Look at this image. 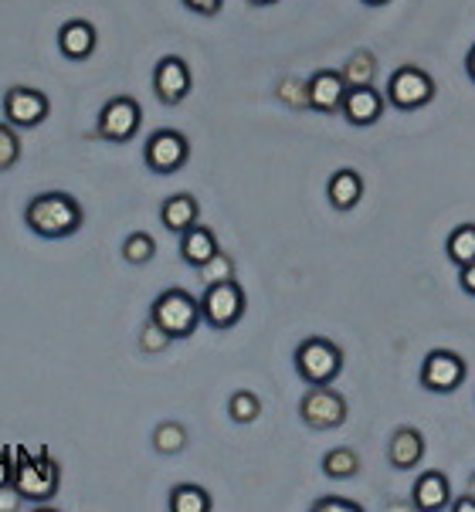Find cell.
Wrapping results in <instances>:
<instances>
[{
  "label": "cell",
  "instance_id": "1",
  "mask_svg": "<svg viewBox=\"0 0 475 512\" xmlns=\"http://www.w3.org/2000/svg\"><path fill=\"white\" fill-rule=\"evenodd\" d=\"M24 221L28 228L38 234V238H72L75 231L82 228L85 214L82 204L75 201L65 190H48V194L31 197L28 207H24Z\"/></svg>",
  "mask_w": 475,
  "mask_h": 512
},
{
  "label": "cell",
  "instance_id": "2",
  "mask_svg": "<svg viewBox=\"0 0 475 512\" xmlns=\"http://www.w3.org/2000/svg\"><path fill=\"white\" fill-rule=\"evenodd\" d=\"M58 485H62V468H58L55 458H48L45 451H41V455L17 451L14 479H11V489H14L17 499L48 502V499L58 496Z\"/></svg>",
  "mask_w": 475,
  "mask_h": 512
},
{
  "label": "cell",
  "instance_id": "3",
  "mask_svg": "<svg viewBox=\"0 0 475 512\" xmlns=\"http://www.w3.org/2000/svg\"><path fill=\"white\" fill-rule=\"evenodd\" d=\"M150 319L170 336V340H187V336H194L197 326L204 323L201 299H194L187 289H167L153 299Z\"/></svg>",
  "mask_w": 475,
  "mask_h": 512
},
{
  "label": "cell",
  "instance_id": "4",
  "mask_svg": "<svg viewBox=\"0 0 475 512\" xmlns=\"http://www.w3.org/2000/svg\"><path fill=\"white\" fill-rule=\"evenodd\" d=\"M343 370V350L326 336H309L296 346V373L306 384H333Z\"/></svg>",
  "mask_w": 475,
  "mask_h": 512
},
{
  "label": "cell",
  "instance_id": "5",
  "mask_svg": "<svg viewBox=\"0 0 475 512\" xmlns=\"http://www.w3.org/2000/svg\"><path fill=\"white\" fill-rule=\"evenodd\" d=\"M245 289L235 279L211 282L201 295V319L211 329H231L245 316Z\"/></svg>",
  "mask_w": 475,
  "mask_h": 512
},
{
  "label": "cell",
  "instance_id": "6",
  "mask_svg": "<svg viewBox=\"0 0 475 512\" xmlns=\"http://www.w3.org/2000/svg\"><path fill=\"white\" fill-rule=\"evenodd\" d=\"M299 418L313 431H333L347 421V397L330 384H309L299 401Z\"/></svg>",
  "mask_w": 475,
  "mask_h": 512
},
{
  "label": "cell",
  "instance_id": "7",
  "mask_svg": "<svg viewBox=\"0 0 475 512\" xmlns=\"http://www.w3.org/2000/svg\"><path fill=\"white\" fill-rule=\"evenodd\" d=\"M384 99L391 102L394 109L401 112H414V109H425L431 99H435V78H431L425 68H414V65H401L391 75L384 89Z\"/></svg>",
  "mask_w": 475,
  "mask_h": 512
},
{
  "label": "cell",
  "instance_id": "8",
  "mask_svg": "<svg viewBox=\"0 0 475 512\" xmlns=\"http://www.w3.org/2000/svg\"><path fill=\"white\" fill-rule=\"evenodd\" d=\"M143 126V109L129 95H116L99 109V123H95V136L106 143H129Z\"/></svg>",
  "mask_w": 475,
  "mask_h": 512
},
{
  "label": "cell",
  "instance_id": "9",
  "mask_svg": "<svg viewBox=\"0 0 475 512\" xmlns=\"http://www.w3.org/2000/svg\"><path fill=\"white\" fill-rule=\"evenodd\" d=\"M465 360L455 350H431L425 360H421V387L428 394H455L465 384Z\"/></svg>",
  "mask_w": 475,
  "mask_h": 512
},
{
  "label": "cell",
  "instance_id": "10",
  "mask_svg": "<svg viewBox=\"0 0 475 512\" xmlns=\"http://www.w3.org/2000/svg\"><path fill=\"white\" fill-rule=\"evenodd\" d=\"M143 160L153 173H163V177H167V173H177L190 160L187 136L180 133V129H157V133L146 140Z\"/></svg>",
  "mask_w": 475,
  "mask_h": 512
},
{
  "label": "cell",
  "instance_id": "11",
  "mask_svg": "<svg viewBox=\"0 0 475 512\" xmlns=\"http://www.w3.org/2000/svg\"><path fill=\"white\" fill-rule=\"evenodd\" d=\"M48 95L38 89H28V85H14V89L4 92V116L7 123L17 129H34L48 119Z\"/></svg>",
  "mask_w": 475,
  "mask_h": 512
},
{
  "label": "cell",
  "instance_id": "12",
  "mask_svg": "<svg viewBox=\"0 0 475 512\" xmlns=\"http://www.w3.org/2000/svg\"><path fill=\"white\" fill-rule=\"evenodd\" d=\"M153 92L163 106H180V102L190 95V68L180 55H167L160 58L157 68H153Z\"/></svg>",
  "mask_w": 475,
  "mask_h": 512
},
{
  "label": "cell",
  "instance_id": "13",
  "mask_svg": "<svg viewBox=\"0 0 475 512\" xmlns=\"http://www.w3.org/2000/svg\"><path fill=\"white\" fill-rule=\"evenodd\" d=\"M347 89L350 85L343 82L340 72H333V68H319V72L309 75V82H306V106L313 112H326V116H333V112H340Z\"/></svg>",
  "mask_w": 475,
  "mask_h": 512
},
{
  "label": "cell",
  "instance_id": "14",
  "mask_svg": "<svg viewBox=\"0 0 475 512\" xmlns=\"http://www.w3.org/2000/svg\"><path fill=\"white\" fill-rule=\"evenodd\" d=\"M384 92H377L374 85H350L347 95H343V119L350 126H374L380 116H384Z\"/></svg>",
  "mask_w": 475,
  "mask_h": 512
},
{
  "label": "cell",
  "instance_id": "15",
  "mask_svg": "<svg viewBox=\"0 0 475 512\" xmlns=\"http://www.w3.org/2000/svg\"><path fill=\"white\" fill-rule=\"evenodd\" d=\"M411 502L414 509L421 512H442L452 506V485H448V475L431 468V472H421L418 482L411 489Z\"/></svg>",
  "mask_w": 475,
  "mask_h": 512
},
{
  "label": "cell",
  "instance_id": "16",
  "mask_svg": "<svg viewBox=\"0 0 475 512\" xmlns=\"http://www.w3.org/2000/svg\"><path fill=\"white\" fill-rule=\"evenodd\" d=\"M95 45H99V34L89 21H82V17H75V21H65L62 31H58V51L68 58V62H85V58H92Z\"/></svg>",
  "mask_w": 475,
  "mask_h": 512
},
{
  "label": "cell",
  "instance_id": "17",
  "mask_svg": "<svg viewBox=\"0 0 475 512\" xmlns=\"http://www.w3.org/2000/svg\"><path fill=\"white\" fill-rule=\"evenodd\" d=\"M425 458V435H421L418 428H397L391 441H387V462H391V468H397V472H408V468H414Z\"/></svg>",
  "mask_w": 475,
  "mask_h": 512
},
{
  "label": "cell",
  "instance_id": "18",
  "mask_svg": "<svg viewBox=\"0 0 475 512\" xmlns=\"http://www.w3.org/2000/svg\"><path fill=\"white\" fill-rule=\"evenodd\" d=\"M160 221L167 231L184 234L187 228H194L201 221V204H197L194 194H170L160 207Z\"/></svg>",
  "mask_w": 475,
  "mask_h": 512
},
{
  "label": "cell",
  "instance_id": "19",
  "mask_svg": "<svg viewBox=\"0 0 475 512\" xmlns=\"http://www.w3.org/2000/svg\"><path fill=\"white\" fill-rule=\"evenodd\" d=\"M214 255H218V238H214V231L204 228L201 221L180 234V258H184L190 268H201L207 258H214Z\"/></svg>",
  "mask_w": 475,
  "mask_h": 512
},
{
  "label": "cell",
  "instance_id": "20",
  "mask_svg": "<svg viewBox=\"0 0 475 512\" xmlns=\"http://www.w3.org/2000/svg\"><path fill=\"white\" fill-rule=\"evenodd\" d=\"M326 197H330L336 211H353L364 197V177L357 170H336L330 184H326Z\"/></svg>",
  "mask_w": 475,
  "mask_h": 512
},
{
  "label": "cell",
  "instance_id": "21",
  "mask_svg": "<svg viewBox=\"0 0 475 512\" xmlns=\"http://www.w3.org/2000/svg\"><path fill=\"white\" fill-rule=\"evenodd\" d=\"M170 512H211L214 502L211 496H207V489H201V485L194 482H180L170 489Z\"/></svg>",
  "mask_w": 475,
  "mask_h": 512
},
{
  "label": "cell",
  "instance_id": "22",
  "mask_svg": "<svg viewBox=\"0 0 475 512\" xmlns=\"http://www.w3.org/2000/svg\"><path fill=\"white\" fill-rule=\"evenodd\" d=\"M445 255L452 265H469L475 262V224H459L445 241Z\"/></svg>",
  "mask_w": 475,
  "mask_h": 512
},
{
  "label": "cell",
  "instance_id": "23",
  "mask_svg": "<svg viewBox=\"0 0 475 512\" xmlns=\"http://www.w3.org/2000/svg\"><path fill=\"white\" fill-rule=\"evenodd\" d=\"M323 472L330 479H353L360 472V458L353 448H333L323 455Z\"/></svg>",
  "mask_w": 475,
  "mask_h": 512
},
{
  "label": "cell",
  "instance_id": "24",
  "mask_svg": "<svg viewBox=\"0 0 475 512\" xmlns=\"http://www.w3.org/2000/svg\"><path fill=\"white\" fill-rule=\"evenodd\" d=\"M343 82L347 85H374V75H377V62L370 51H357V55L347 58V65L340 68Z\"/></svg>",
  "mask_w": 475,
  "mask_h": 512
},
{
  "label": "cell",
  "instance_id": "25",
  "mask_svg": "<svg viewBox=\"0 0 475 512\" xmlns=\"http://www.w3.org/2000/svg\"><path fill=\"white\" fill-rule=\"evenodd\" d=\"M153 448H157L160 455H180V451L187 448V428L177 421L157 424V431H153Z\"/></svg>",
  "mask_w": 475,
  "mask_h": 512
},
{
  "label": "cell",
  "instance_id": "26",
  "mask_svg": "<svg viewBox=\"0 0 475 512\" xmlns=\"http://www.w3.org/2000/svg\"><path fill=\"white\" fill-rule=\"evenodd\" d=\"M228 414L235 424H252L258 421V414H262V401H258L252 390H235L228 401Z\"/></svg>",
  "mask_w": 475,
  "mask_h": 512
},
{
  "label": "cell",
  "instance_id": "27",
  "mask_svg": "<svg viewBox=\"0 0 475 512\" xmlns=\"http://www.w3.org/2000/svg\"><path fill=\"white\" fill-rule=\"evenodd\" d=\"M153 255H157V241L146 231H133L123 241V258L129 265H146V262H153Z\"/></svg>",
  "mask_w": 475,
  "mask_h": 512
},
{
  "label": "cell",
  "instance_id": "28",
  "mask_svg": "<svg viewBox=\"0 0 475 512\" xmlns=\"http://www.w3.org/2000/svg\"><path fill=\"white\" fill-rule=\"evenodd\" d=\"M17 160H21V136L11 123H0V173L17 167Z\"/></svg>",
  "mask_w": 475,
  "mask_h": 512
},
{
  "label": "cell",
  "instance_id": "29",
  "mask_svg": "<svg viewBox=\"0 0 475 512\" xmlns=\"http://www.w3.org/2000/svg\"><path fill=\"white\" fill-rule=\"evenodd\" d=\"M197 272H201V279L207 285H211V282H224V279H235V262H231V258L218 248V255L207 258V262L197 268Z\"/></svg>",
  "mask_w": 475,
  "mask_h": 512
},
{
  "label": "cell",
  "instance_id": "30",
  "mask_svg": "<svg viewBox=\"0 0 475 512\" xmlns=\"http://www.w3.org/2000/svg\"><path fill=\"white\" fill-rule=\"evenodd\" d=\"M170 343H174V340H170V336L163 333V329L153 323V319L140 329V350L146 353V357H153V353H163Z\"/></svg>",
  "mask_w": 475,
  "mask_h": 512
},
{
  "label": "cell",
  "instance_id": "31",
  "mask_svg": "<svg viewBox=\"0 0 475 512\" xmlns=\"http://www.w3.org/2000/svg\"><path fill=\"white\" fill-rule=\"evenodd\" d=\"M313 509H316V512H360V502L326 496V499H316V502H313Z\"/></svg>",
  "mask_w": 475,
  "mask_h": 512
},
{
  "label": "cell",
  "instance_id": "32",
  "mask_svg": "<svg viewBox=\"0 0 475 512\" xmlns=\"http://www.w3.org/2000/svg\"><path fill=\"white\" fill-rule=\"evenodd\" d=\"M184 7L201 17H214L224 7V0H184Z\"/></svg>",
  "mask_w": 475,
  "mask_h": 512
},
{
  "label": "cell",
  "instance_id": "33",
  "mask_svg": "<svg viewBox=\"0 0 475 512\" xmlns=\"http://www.w3.org/2000/svg\"><path fill=\"white\" fill-rule=\"evenodd\" d=\"M11 479H14V458H11V451L0 448V492L11 485Z\"/></svg>",
  "mask_w": 475,
  "mask_h": 512
},
{
  "label": "cell",
  "instance_id": "34",
  "mask_svg": "<svg viewBox=\"0 0 475 512\" xmlns=\"http://www.w3.org/2000/svg\"><path fill=\"white\" fill-rule=\"evenodd\" d=\"M459 285H462L465 295H472V299H475V262L459 268Z\"/></svg>",
  "mask_w": 475,
  "mask_h": 512
},
{
  "label": "cell",
  "instance_id": "35",
  "mask_svg": "<svg viewBox=\"0 0 475 512\" xmlns=\"http://www.w3.org/2000/svg\"><path fill=\"white\" fill-rule=\"evenodd\" d=\"M452 509H455V512H475V496H462V499H455V502H452Z\"/></svg>",
  "mask_w": 475,
  "mask_h": 512
},
{
  "label": "cell",
  "instance_id": "36",
  "mask_svg": "<svg viewBox=\"0 0 475 512\" xmlns=\"http://www.w3.org/2000/svg\"><path fill=\"white\" fill-rule=\"evenodd\" d=\"M465 72H469V78L475 82V45L469 48V55H465Z\"/></svg>",
  "mask_w": 475,
  "mask_h": 512
},
{
  "label": "cell",
  "instance_id": "37",
  "mask_svg": "<svg viewBox=\"0 0 475 512\" xmlns=\"http://www.w3.org/2000/svg\"><path fill=\"white\" fill-rule=\"evenodd\" d=\"M248 4H255V7H272V4H279V0H248Z\"/></svg>",
  "mask_w": 475,
  "mask_h": 512
},
{
  "label": "cell",
  "instance_id": "38",
  "mask_svg": "<svg viewBox=\"0 0 475 512\" xmlns=\"http://www.w3.org/2000/svg\"><path fill=\"white\" fill-rule=\"evenodd\" d=\"M367 7H384V4H391V0H364Z\"/></svg>",
  "mask_w": 475,
  "mask_h": 512
},
{
  "label": "cell",
  "instance_id": "39",
  "mask_svg": "<svg viewBox=\"0 0 475 512\" xmlns=\"http://www.w3.org/2000/svg\"><path fill=\"white\" fill-rule=\"evenodd\" d=\"M472 485H475V475H472Z\"/></svg>",
  "mask_w": 475,
  "mask_h": 512
}]
</instances>
